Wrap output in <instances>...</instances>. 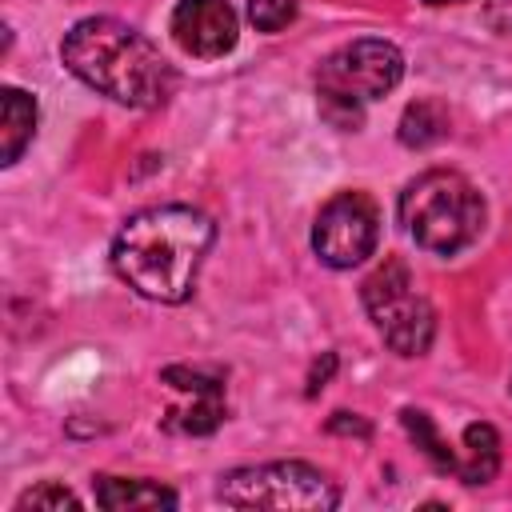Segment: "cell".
Listing matches in <instances>:
<instances>
[{"mask_svg": "<svg viewBox=\"0 0 512 512\" xmlns=\"http://www.w3.org/2000/svg\"><path fill=\"white\" fill-rule=\"evenodd\" d=\"M332 372H336V352H324V356L312 364V372H308V396H316V392L332 380Z\"/></svg>", "mask_w": 512, "mask_h": 512, "instance_id": "19", "label": "cell"}, {"mask_svg": "<svg viewBox=\"0 0 512 512\" xmlns=\"http://www.w3.org/2000/svg\"><path fill=\"white\" fill-rule=\"evenodd\" d=\"M296 0H248V20L256 32H280L296 20Z\"/></svg>", "mask_w": 512, "mask_h": 512, "instance_id": "15", "label": "cell"}, {"mask_svg": "<svg viewBox=\"0 0 512 512\" xmlns=\"http://www.w3.org/2000/svg\"><path fill=\"white\" fill-rule=\"evenodd\" d=\"M36 136V96L24 88H0V164L12 168Z\"/></svg>", "mask_w": 512, "mask_h": 512, "instance_id": "11", "label": "cell"}, {"mask_svg": "<svg viewBox=\"0 0 512 512\" xmlns=\"http://www.w3.org/2000/svg\"><path fill=\"white\" fill-rule=\"evenodd\" d=\"M404 80V52L388 40H352L320 60L316 68V100L320 116L340 128L356 132L364 124V108L388 96Z\"/></svg>", "mask_w": 512, "mask_h": 512, "instance_id": "4", "label": "cell"}, {"mask_svg": "<svg viewBox=\"0 0 512 512\" xmlns=\"http://www.w3.org/2000/svg\"><path fill=\"white\" fill-rule=\"evenodd\" d=\"M508 388H512V380H508Z\"/></svg>", "mask_w": 512, "mask_h": 512, "instance_id": "21", "label": "cell"}, {"mask_svg": "<svg viewBox=\"0 0 512 512\" xmlns=\"http://www.w3.org/2000/svg\"><path fill=\"white\" fill-rule=\"evenodd\" d=\"M400 424H404V432H408L412 444L428 456V464H432L436 472L456 476V468H460V452H452L448 440H440V432H436V424H432V416H428L424 408H400Z\"/></svg>", "mask_w": 512, "mask_h": 512, "instance_id": "13", "label": "cell"}, {"mask_svg": "<svg viewBox=\"0 0 512 512\" xmlns=\"http://www.w3.org/2000/svg\"><path fill=\"white\" fill-rule=\"evenodd\" d=\"M168 32L180 44V52L196 60H220L236 48L240 16L232 0H176L168 16Z\"/></svg>", "mask_w": 512, "mask_h": 512, "instance_id": "8", "label": "cell"}, {"mask_svg": "<svg viewBox=\"0 0 512 512\" xmlns=\"http://www.w3.org/2000/svg\"><path fill=\"white\" fill-rule=\"evenodd\" d=\"M396 136H400L404 148H428V144L444 140L448 136V112H444V104H436V100H412L404 108V116H400Z\"/></svg>", "mask_w": 512, "mask_h": 512, "instance_id": "14", "label": "cell"}, {"mask_svg": "<svg viewBox=\"0 0 512 512\" xmlns=\"http://www.w3.org/2000/svg\"><path fill=\"white\" fill-rule=\"evenodd\" d=\"M164 384H172L176 392L192 396L188 404L180 408H168L164 416V428L168 432H184V436H208L220 428L224 420V380L212 376V372H200V368H184V364H168L160 372Z\"/></svg>", "mask_w": 512, "mask_h": 512, "instance_id": "9", "label": "cell"}, {"mask_svg": "<svg viewBox=\"0 0 512 512\" xmlns=\"http://www.w3.org/2000/svg\"><path fill=\"white\" fill-rule=\"evenodd\" d=\"M216 240L212 216L192 204H156L128 216L112 240L116 276L156 304H184Z\"/></svg>", "mask_w": 512, "mask_h": 512, "instance_id": "1", "label": "cell"}, {"mask_svg": "<svg viewBox=\"0 0 512 512\" xmlns=\"http://www.w3.org/2000/svg\"><path fill=\"white\" fill-rule=\"evenodd\" d=\"M328 432H344V436H352V432H356L360 440H368V436H372V424H368V420H360L356 412H336V416L328 420Z\"/></svg>", "mask_w": 512, "mask_h": 512, "instance_id": "17", "label": "cell"}, {"mask_svg": "<svg viewBox=\"0 0 512 512\" xmlns=\"http://www.w3.org/2000/svg\"><path fill=\"white\" fill-rule=\"evenodd\" d=\"M216 500L228 508H276V512H328L340 504L336 480L308 460L244 464L220 476Z\"/></svg>", "mask_w": 512, "mask_h": 512, "instance_id": "5", "label": "cell"}, {"mask_svg": "<svg viewBox=\"0 0 512 512\" xmlns=\"http://www.w3.org/2000/svg\"><path fill=\"white\" fill-rule=\"evenodd\" d=\"M424 4H464V0H424Z\"/></svg>", "mask_w": 512, "mask_h": 512, "instance_id": "20", "label": "cell"}, {"mask_svg": "<svg viewBox=\"0 0 512 512\" xmlns=\"http://www.w3.org/2000/svg\"><path fill=\"white\" fill-rule=\"evenodd\" d=\"M92 496L108 512H132V508H176L180 496L168 484L136 480V476H92Z\"/></svg>", "mask_w": 512, "mask_h": 512, "instance_id": "10", "label": "cell"}, {"mask_svg": "<svg viewBox=\"0 0 512 512\" xmlns=\"http://www.w3.org/2000/svg\"><path fill=\"white\" fill-rule=\"evenodd\" d=\"M400 224L416 248L456 256L484 228V196L456 168H428L400 192Z\"/></svg>", "mask_w": 512, "mask_h": 512, "instance_id": "3", "label": "cell"}, {"mask_svg": "<svg viewBox=\"0 0 512 512\" xmlns=\"http://www.w3.org/2000/svg\"><path fill=\"white\" fill-rule=\"evenodd\" d=\"M360 300H364L372 328L396 356H424L432 348L436 312H432L428 296L416 292L412 268L400 256H384V264H376L364 276Z\"/></svg>", "mask_w": 512, "mask_h": 512, "instance_id": "6", "label": "cell"}, {"mask_svg": "<svg viewBox=\"0 0 512 512\" xmlns=\"http://www.w3.org/2000/svg\"><path fill=\"white\" fill-rule=\"evenodd\" d=\"M500 472V436L492 424H468L464 428V452H460V468H456V480L476 488V484H488L492 476Z\"/></svg>", "mask_w": 512, "mask_h": 512, "instance_id": "12", "label": "cell"}, {"mask_svg": "<svg viewBox=\"0 0 512 512\" xmlns=\"http://www.w3.org/2000/svg\"><path fill=\"white\" fill-rule=\"evenodd\" d=\"M484 20H488L492 32L512 36V0H492V4L484 8Z\"/></svg>", "mask_w": 512, "mask_h": 512, "instance_id": "18", "label": "cell"}, {"mask_svg": "<svg viewBox=\"0 0 512 512\" xmlns=\"http://www.w3.org/2000/svg\"><path fill=\"white\" fill-rule=\"evenodd\" d=\"M380 244V212L368 192H336L312 220V252L320 264L344 272L364 264Z\"/></svg>", "mask_w": 512, "mask_h": 512, "instance_id": "7", "label": "cell"}, {"mask_svg": "<svg viewBox=\"0 0 512 512\" xmlns=\"http://www.w3.org/2000/svg\"><path fill=\"white\" fill-rule=\"evenodd\" d=\"M24 508H80V496L68 492L64 484L44 480V484L28 488L24 496H16V512H24Z\"/></svg>", "mask_w": 512, "mask_h": 512, "instance_id": "16", "label": "cell"}, {"mask_svg": "<svg viewBox=\"0 0 512 512\" xmlns=\"http://www.w3.org/2000/svg\"><path fill=\"white\" fill-rule=\"evenodd\" d=\"M60 60L76 80L124 108H160L176 88L164 52L116 16L76 20L60 40Z\"/></svg>", "mask_w": 512, "mask_h": 512, "instance_id": "2", "label": "cell"}]
</instances>
